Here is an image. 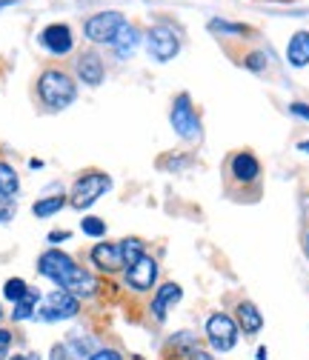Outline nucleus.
Here are the masks:
<instances>
[{"mask_svg": "<svg viewBox=\"0 0 309 360\" xmlns=\"http://www.w3.org/2000/svg\"><path fill=\"white\" fill-rule=\"evenodd\" d=\"M37 95H40V101L46 109L61 112V109L75 103L77 89H75V80L69 75H63L58 69H49V72H43L40 80H37Z\"/></svg>", "mask_w": 309, "mask_h": 360, "instance_id": "1", "label": "nucleus"}, {"mask_svg": "<svg viewBox=\"0 0 309 360\" xmlns=\"http://www.w3.org/2000/svg\"><path fill=\"white\" fill-rule=\"evenodd\" d=\"M109 186H112V180L103 172H86V174H80L75 189H72V206L75 209H89L101 195L109 192Z\"/></svg>", "mask_w": 309, "mask_h": 360, "instance_id": "2", "label": "nucleus"}, {"mask_svg": "<svg viewBox=\"0 0 309 360\" xmlns=\"http://www.w3.org/2000/svg\"><path fill=\"white\" fill-rule=\"evenodd\" d=\"M172 129L181 134L184 141H201V120H198V112L192 109V101L189 95H178L172 103Z\"/></svg>", "mask_w": 309, "mask_h": 360, "instance_id": "3", "label": "nucleus"}, {"mask_svg": "<svg viewBox=\"0 0 309 360\" xmlns=\"http://www.w3.org/2000/svg\"><path fill=\"white\" fill-rule=\"evenodd\" d=\"M37 269H40V275H43V278L55 281V283L63 289V283L69 281V275L77 269V263H75L66 252H61V249H49V252H43V255H40Z\"/></svg>", "mask_w": 309, "mask_h": 360, "instance_id": "4", "label": "nucleus"}, {"mask_svg": "<svg viewBox=\"0 0 309 360\" xmlns=\"http://www.w3.org/2000/svg\"><path fill=\"white\" fill-rule=\"evenodd\" d=\"M206 335H209L212 349L229 352V349H235V343H238V323L229 318V314L217 311V314H212V318L206 321Z\"/></svg>", "mask_w": 309, "mask_h": 360, "instance_id": "5", "label": "nucleus"}, {"mask_svg": "<svg viewBox=\"0 0 309 360\" xmlns=\"http://www.w3.org/2000/svg\"><path fill=\"white\" fill-rule=\"evenodd\" d=\"M77 309H80L77 297L69 295V292H63V289H58V292L43 297V306L37 311V318L40 321H66V318H75Z\"/></svg>", "mask_w": 309, "mask_h": 360, "instance_id": "6", "label": "nucleus"}, {"mask_svg": "<svg viewBox=\"0 0 309 360\" xmlns=\"http://www.w3.org/2000/svg\"><path fill=\"white\" fill-rule=\"evenodd\" d=\"M146 46H149V55L160 63H169L175 55L181 52V40L169 26H152L149 34H146Z\"/></svg>", "mask_w": 309, "mask_h": 360, "instance_id": "7", "label": "nucleus"}, {"mask_svg": "<svg viewBox=\"0 0 309 360\" xmlns=\"http://www.w3.org/2000/svg\"><path fill=\"white\" fill-rule=\"evenodd\" d=\"M123 23H126V20H123L120 12H101V15H95V18L86 20L83 32H86V37L95 40V43H112V37L118 34V29H120Z\"/></svg>", "mask_w": 309, "mask_h": 360, "instance_id": "8", "label": "nucleus"}, {"mask_svg": "<svg viewBox=\"0 0 309 360\" xmlns=\"http://www.w3.org/2000/svg\"><path fill=\"white\" fill-rule=\"evenodd\" d=\"M155 278H158V263H155L149 255L138 257L135 263H132V266L126 269V283H129L132 289H138V292L152 289Z\"/></svg>", "mask_w": 309, "mask_h": 360, "instance_id": "9", "label": "nucleus"}, {"mask_svg": "<svg viewBox=\"0 0 309 360\" xmlns=\"http://www.w3.org/2000/svg\"><path fill=\"white\" fill-rule=\"evenodd\" d=\"M40 43H43V49H49L52 55H66L72 52L75 46V40H72V29L66 23H52L40 32Z\"/></svg>", "mask_w": 309, "mask_h": 360, "instance_id": "10", "label": "nucleus"}, {"mask_svg": "<svg viewBox=\"0 0 309 360\" xmlns=\"http://www.w3.org/2000/svg\"><path fill=\"white\" fill-rule=\"evenodd\" d=\"M181 295H184V289H181L178 283H163V286L158 289V295L152 297V314H155V321H158V323L166 321L169 309L181 300Z\"/></svg>", "mask_w": 309, "mask_h": 360, "instance_id": "11", "label": "nucleus"}, {"mask_svg": "<svg viewBox=\"0 0 309 360\" xmlns=\"http://www.w3.org/2000/svg\"><path fill=\"white\" fill-rule=\"evenodd\" d=\"M77 75L86 86H101L103 83V60L95 52H83L77 58Z\"/></svg>", "mask_w": 309, "mask_h": 360, "instance_id": "12", "label": "nucleus"}, {"mask_svg": "<svg viewBox=\"0 0 309 360\" xmlns=\"http://www.w3.org/2000/svg\"><path fill=\"white\" fill-rule=\"evenodd\" d=\"M260 174V163L252 152H238L232 158V177L241 180V184H252V180H258Z\"/></svg>", "mask_w": 309, "mask_h": 360, "instance_id": "13", "label": "nucleus"}, {"mask_svg": "<svg viewBox=\"0 0 309 360\" xmlns=\"http://www.w3.org/2000/svg\"><path fill=\"white\" fill-rule=\"evenodd\" d=\"M286 60L295 69L309 66V32H295L289 37V46H286Z\"/></svg>", "mask_w": 309, "mask_h": 360, "instance_id": "14", "label": "nucleus"}, {"mask_svg": "<svg viewBox=\"0 0 309 360\" xmlns=\"http://www.w3.org/2000/svg\"><path fill=\"white\" fill-rule=\"evenodd\" d=\"M92 260H95V266L101 269V272H118V269L123 266L120 249L112 246V243H98V246L92 249Z\"/></svg>", "mask_w": 309, "mask_h": 360, "instance_id": "15", "label": "nucleus"}, {"mask_svg": "<svg viewBox=\"0 0 309 360\" xmlns=\"http://www.w3.org/2000/svg\"><path fill=\"white\" fill-rule=\"evenodd\" d=\"M235 318H238V326H241L246 335H255V332H260V329H263V318H260V311H258V306H255V303H249V300L238 303Z\"/></svg>", "mask_w": 309, "mask_h": 360, "instance_id": "16", "label": "nucleus"}, {"mask_svg": "<svg viewBox=\"0 0 309 360\" xmlns=\"http://www.w3.org/2000/svg\"><path fill=\"white\" fill-rule=\"evenodd\" d=\"M112 46H115L118 58H129L132 52L138 49V29L129 26V23H123V26L118 29V34L112 37Z\"/></svg>", "mask_w": 309, "mask_h": 360, "instance_id": "17", "label": "nucleus"}, {"mask_svg": "<svg viewBox=\"0 0 309 360\" xmlns=\"http://www.w3.org/2000/svg\"><path fill=\"white\" fill-rule=\"evenodd\" d=\"M18 172L9 166V163H4L0 160V195H6V198H15L18 195Z\"/></svg>", "mask_w": 309, "mask_h": 360, "instance_id": "18", "label": "nucleus"}, {"mask_svg": "<svg viewBox=\"0 0 309 360\" xmlns=\"http://www.w3.org/2000/svg\"><path fill=\"white\" fill-rule=\"evenodd\" d=\"M118 249H120V260H123V266H126V269H129L132 263H135L138 257H144V243H141L138 238H126Z\"/></svg>", "mask_w": 309, "mask_h": 360, "instance_id": "19", "label": "nucleus"}, {"mask_svg": "<svg viewBox=\"0 0 309 360\" xmlns=\"http://www.w3.org/2000/svg\"><path fill=\"white\" fill-rule=\"evenodd\" d=\"M37 300H40V297H37V292H32V289H29V295H26L23 300H18V303H15L12 318H15V321H29V318H32V311H34V306H37Z\"/></svg>", "mask_w": 309, "mask_h": 360, "instance_id": "20", "label": "nucleus"}, {"mask_svg": "<svg viewBox=\"0 0 309 360\" xmlns=\"http://www.w3.org/2000/svg\"><path fill=\"white\" fill-rule=\"evenodd\" d=\"M169 340H172L169 346L175 349V354H187V357H189V352H192V349H198V343H195V335H192V332H178V335H172Z\"/></svg>", "mask_w": 309, "mask_h": 360, "instance_id": "21", "label": "nucleus"}, {"mask_svg": "<svg viewBox=\"0 0 309 360\" xmlns=\"http://www.w3.org/2000/svg\"><path fill=\"white\" fill-rule=\"evenodd\" d=\"M63 206H66V200H63V198L58 195V198H46V200H37L32 212H34L37 217H49V214H55V212H61Z\"/></svg>", "mask_w": 309, "mask_h": 360, "instance_id": "22", "label": "nucleus"}, {"mask_svg": "<svg viewBox=\"0 0 309 360\" xmlns=\"http://www.w3.org/2000/svg\"><path fill=\"white\" fill-rule=\"evenodd\" d=\"M4 295H6V300L18 303V300H23V297L29 295V286H26L20 278H12V281H6V286H4Z\"/></svg>", "mask_w": 309, "mask_h": 360, "instance_id": "23", "label": "nucleus"}, {"mask_svg": "<svg viewBox=\"0 0 309 360\" xmlns=\"http://www.w3.org/2000/svg\"><path fill=\"white\" fill-rule=\"evenodd\" d=\"M83 232L86 235H92V238H101V235H106V223L101 220V217H83Z\"/></svg>", "mask_w": 309, "mask_h": 360, "instance_id": "24", "label": "nucleus"}, {"mask_svg": "<svg viewBox=\"0 0 309 360\" xmlns=\"http://www.w3.org/2000/svg\"><path fill=\"white\" fill-rule=\"evenodd\" d=\"M209 29L212 32H229V34H249V29L244 23H227V20H212Z\"/></svg>", "mask_w": 309, "mask_h": 360, "instance_id": "25", "label": "nucleus"}, {"mask_svg": "<svg viewBox=\"0 0 309 360\" xmlns=\"http://www.w3.org/2000/svg\"><path fill=\"white\" fill-rule=\"evenodd\" d=\"M244 66L252 69V72H263V69H267V55H263V52H252V55L244 60Z\"/></svg>", "mask_w": 309, "mask_h": 360, "instance_id": "26", "label": "nucleus"}, {"mask_svg": "<svg viewBox=\"0 0 309 360\" xmlns=\"http://www.w3.org/2000/svg\"><path fill=\"white\" fill-rule=\"evenodd\" d=\"M12 217H15V203H12V198L0 195V223H6V220H12Z\"/></svg>", "mask_w": 309, "mask_h": 360, "instance_id": "27", "label": "nucleus"}, {"mask_svg": "<svg viewBox=\"0 0 309 360\" xmlns=\"http://www.w3.org/2000/svg\"><path fill=\"white\" fill-rule=\"evenodd\" d=\"M89 360H123V357H120V352H115V349H101V352H95Z\"/></svg>", "mask_w": 309, "mask_h": 360, "instance_id": "28", "label": "nucleus"}, {"mask_svg": "<svg viewBox=\"0 0 309 360\" xmlns=\"http://www.w3.org/2000/svg\"><path fill=\"white\" fill-rule=\"evenodd\" d=\"M9 343H12V335H9L6 329H0V360L6 357V352H9Z\"/></svg>", "mask_w": 309, "mask_h": 360, "instance_id": "29", "label": "nucleus"}, {"mask_svg": "<svg viewBox=\"0 0 309 360\" xmlns=\"http://www.w3.org/2000/svg\"><path fill=\"white\" fill-rule=\"evenodd\" d=\"M289 112L298 115V117H303V120H309V106H306V103H292Z\"/></svg>", "mask_w": 309, "mask_h": 360, "instance_id": "30", "label": "nucleus"}, {"mask_svg": "<svg viewBox=\"0 0 309 360\" xmlns=\"http://www.w3.org/2000/svg\"><path fill=\"white\" fill-rule=\"evenodd\" d=\"M187 360H215V357H212V354H209V352H203V349H192V352H189V357H187Z\"/></svg>", "mask_w": 309, "mask_h": 360, "instance_id": "31", "label": "nucleus"}, {"mask_svg": "<svg viewBox=\"0 0 309 360\" xmlns=\"http://www.w3.org/2000/svg\"><path fill=\"white\" fill-rule=\"evenodd\" d=\"M66 238H69V232H52L49 235V243H63Z\"/></svg>", "mask_w": 309, "mask_h": 360, "instance_id": "32", "label": "nucleus"}, {"mask_svg": "<svg viewBox=\"0 0 309 360\" xmlns=\"http://www.w3.org/2000/svg\"><path fill=\"white\" fill-rule=\"evenodd\" d=\"M258 360H270V354H267V349H263V346L258 349Z\"/></svg>", "mask_w": 309, "mask_h": 360, "instance_id": "33", "label": "nucleus"}, {"mask_svg": "<svg viewBox=\"0 0 309 360\" xmlns=\"http://www.w3.org/2000/svg\"><path fill=\"white\" fill-rule=\"evenodd\" d=\"M298 149H301V152H309V141H303V143H298Z\"/></svg>", "mask_w": 309, "mask_h": 360, "instance_id": "34", "label": "nucleus"}, {"mask_svg": "<svg viewBox=\"0 0 309 360\" xmlns=\"http://www.w3.org/2000/svg\"><path fill=\"white\" fill-rule=\"evenodd\" d=\"M0 321H4V309H0Z\"/></svg>", "mask_w": 309, "mask_h": 360, "instance_id": "35", "label": "nucleus"}, {"mask_svg": "<svg viewBox=\"0 0 309 360\" xmlns=\"http://www.w3.org/2000/svg\"><path fill=\"white\" fill-rule=\"evenodd\" d=\"M12 360H26V357H12Z\"/></svg>", "mask_w": 309, "mask_h": 360, "instance_id": "36", "label": "nucleus"}, {"mask_svg": "<svg viewBox=\"0 0 309 360\" xmlns=\"http://www.w3.org/2000/svg\"><path fill=\"white\" fill-rule=\"evenodd\" d=\"M306 249H309V238H306Z\"/></svg>", "mask_w": 309, "mask_h": 360, "instance_id": "37", "label": "nucleus"}]
</instances>
